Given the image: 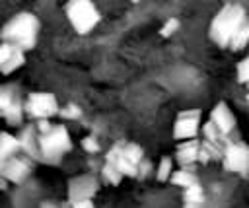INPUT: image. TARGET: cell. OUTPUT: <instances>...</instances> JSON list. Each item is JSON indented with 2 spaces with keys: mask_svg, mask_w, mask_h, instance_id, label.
<instances>
[{
  "mask_svg": "<svg viewBox=\"0 0 249 208\" xmlns=\"http://www.w3.org/2000/svg\"><path fill=\"white\" fill-rule=\"evenodd\" d=\"M35 128H37L41 161L49 165H58L62 157L68 152H72V138L68 128L62 122H51L49 119L35 121Z\"/></svg>",
  "mask_w": 249,
  "mask_h": 208,
  "instance_id": "6da1fadb",
  "label": "cell"
},
{
  "mask_svg": "<svg viewBox=\"0 0 249 208\" xmlns=\"http://www.w3.org/2000/svg\"><path fill=\"white\" fill-rule=\"evenodd\" d=\"M41 31V21L31 12H18L14 14L2 27H0V41H6L14 47L23 49L25 52L35 49Z\"/></svg>",
  "mask_w": 249,
  "mask_h": 208,
  "instance_id": "7a4b0ae2",
  "label": "cell"
},
{
  "mask_svg": "<svg viewBox=\"0 0 249 208\" xmlns=\"http://www.w3.org/2000/svg\"><path fill=\"white\" fill-rule=\"evenodd\" d=\"M245 17H247V14H245L243 6H239V4H226V6H222L218 10V14L210 21L208 37L220 49H228L231 35L235 33V29L241 25V21Z\"/></svg>",
  "mask_w": 249,
  "mask_h": 208,
  "instance_id": "3957f363",
  "label": "cell"
},
{
  "mask_svg": "<svg viewBox=\"0 0 249 208\" xmlns=\"http://www.w3.org/2000/svg\"><path fill=\"white\" fill-rule=\"evenodd\" d=\"M144 159V148L136 142H115L105 154V161L113 163L124 177H136L138 163Z\"/></svg>",
  "mask_w": 249,
  "mask_h": 208,
  "instance_id": "277c9868",
  "label": "cell"
},
{
  "mask_svg": "<svg viewBox=\"0 0 249 208\" xmlns=\"http://www.w3.org/2000/svg\"><path fill=\"white\" fill-rule=\"evenodd\" d=\"M64 14L74 31L80 35H88L89 31H93L101 19L99 8L91 0H68L64 6Z\"/></svg>",
  "mask_w": 249,
  "mask_h": 208,
  "instance_id": "5b68a950",
  "label": "cell"
},
{
  "mask_svg": "<svg viewBox=\"0 0 249 208\" xmlns=\"http://www.w3.org/2000/svg\"><path fill=\"white\" fill-rule=\"evenodd\" d=\"M0 117L10 124V126H21L25 119L23 111V99L19 95V86L10 82V84H0Z\"/></svg>",
  "mask_w": 249,
  "mask_h": 208,
  "instance_id": "8992f818",
  "label": "cell"
},
{
  "mask_svg": "<svg viewBox=\"0 0 249 208\" xmlns=\"http://www.w3.org/2000/svg\"><path fill=\"white\" fill-rule=\"evenodd\" d=\"M58 109H60L58 99L51 91H31L23 101L25 117H29L33 121L53 119L54 115H58Z\"/></svg>",
  "mask_w": 249,
  "mask_h": 208,
  "instance_id": "52a82bcc",
  "label": "cell"
},
{
  "mask_svg": "<svg viewBox=\"0 0 249 208\" xmlns=\"http://www.w3.org/2000/svg\"><path fill=\"white\" fill-rule=\"evenodd\" d=\"M222 165L230 173L247 175L249 173V146L245 142H231L228 140L222 150Z\"/></svg>",
  "mask_w": 249,
  "mask_h": 208,
  "instance_id": "ba28073f",
  "label": "cell"
},
{
  "mask_svg": "<svg viewBox=\"0 0 249 208\" xmlns=\"http://www.w3.org/2000/svg\"><path fill=\"white\" fill-rule=\"evenodd\" d=\"M33 171V159L23 156L21 152L8 157L6 161H0V175L14 185H21L27 181V177Z\"/></svg>",
  "mask_w": 249,
  "mask_h": 208,
  "instance_id": "9c48e42d",
  "label": "cell"
},
{
  "mask_svg": "<svg viewBox=\"0 0 249 208\" xmlns=\"http://www.w3.org/2000/svg\"><path fill=\"white\" fill-rule=\"evenodd\" d=\"M200 109H185L177 115L173 124V138L175 140H189L196 138L200 130Z\"/></svg>",
  "mask_w": 249,
  "mask_h": 208,
  "instance_id": "30bf717a",
  "label": "cell"
},
{
  "mask_svg": "<svg viewBox=\"0 0 249 208\" xmlns=\"http://www.w3.org/2000/svg\"><path fill=\"white\" fill-rule=\"evenodd\" d=\"M97 189H99V181H97V177H93L89 173L72 177L68 181V202L66 204H72V202L84 200V198H93Z\"/></svg>",
  "mask_w": 249,
  "mask_h": 208,
  "instance_id": "8fae6325",
  "label": "cell"
},
{
  "mask_svg": "<svg viewBox=\"0 0 249 208\" xmlns=\"http://www.w3.org/2000/svg\"><path fill=\"white\" fill-rule=\"evenodd\" d=\"M19 140L21 154L27 156L33 161H41V152H39V140H37V128L35 124H21L19 134H16Z\"/></svg>",
  "mask_w": 249,
  "mask_h": 208,
  "instance_id": "7c38bea8",
  "label": "cell"
},
{
  "mask_svg": "<svg viewBox=\"0 0 249 208\" xmlns=\"http://www.w3.org/2000/svg\"><path fill=\"white\" fill-rule=\"evenodd\" d=\"M210 121H212L214 126H216L222 134H226V136H230L231 130L235 128V117H233V113L230 111V107H228L224 101H220V103L212 109Z\"/></svg>",
  "mask_w": 249,
  "mask_h": 208,
  "instance_id": "4fadbf2b",
  "label": "cell"
},
{
  "mask_svg": "<svg viewBox=\"0 0 249 208\" xmlns=\"http://www.w3.org/2000/svg\"><path fill=\"white\" fill-rule=\"evenodd\" d=\"M198 148H200V140L198 138L181 140V144L177 146V152H175L177 163L181 167H193L198 161Z\"/></svg>",
  "mask_w": 249,
  "mask_h": 208,
  "instance_id": "5bb4252c",
  "label": "cell"
},
{
  "mask_svg": "<svg viewBox=\"0 0 249 208\" xmlns=\"http://www.w3.org/2000/svg\"><path fill=\"white\" fill-rule=\"evenodd\" d=\"M19 152H21V148H19L18 136L12 134V132L0 130V161H6L8 157H12Z\"/></svg>",
  "mask_w": 249,
  "mask_h": 208,
  "instance_id": "9a60e30c",
  "label": "cell"
},
{
  "mask_svg": "<svg viewBox=\"0 0 249 208\" xmlns=\"http://www.w3.org/2000/svg\"><path fill=\"white\" fill-rule=\"evenodd\" d=\"M167 181L171 185H177V187L185 189V187H189L193 183H198V177H196V173H195L193 167H179V169H173L171 171V175H169Z\"/></svg>",
  "mask_w": 249,
  "mask_h": 208,
  "instance_id": "2e32d148",
  "label": "cell"
},
{
  "mask_svg": "<svg viewBox=\"0 0 249 208\" xmlns=\"http://www.w3.org/2000/svg\"><path fill=\"white\" fill-rule=\"evenodd\" d=\"M204 200H206V194H204V189L200 183H193L183 189V204L185 206H191V208L202 206Z\"/></svg>",
  "mask_w": 249,
  "mask_h": 208,
  "instance_id": "e0dca14e",
  "label": "cell"
},
{
  "mask_svg": "<svg viewBox=\"0 0 249 208\" xmlns=\"http://www.w3.org/2000/svg\"><path fill=\"white\" fill-rule=\"evenodd\" d=\"M23 64H25V51L19 49V47H16V49L12 51V54L6 58V62L0 66V74L10 76V74H14L16 70H19Z\"/></svg>",
  "mask_w": 249,
  "mask_h": 208,
  "instance_id": "ac0fdd59",
  "label": "cell"
},
{
  "mask_svg": "<svg viewBox=\"0 0 249 208\" xmlns=\"http://www.w3.org/2000/svg\"><path fill=\"white\" fill-rule=\"evenodd\" d=\"M247 45H249V17H245V19L241 21V25L235 29V33H233L231 39H230L228 49H231V51H241V49H245Z\"/></svg>",
  "mask_w": 249,
  "mask_h": 208,
  "instance_id": "d6986e66",
  "label": "cell"
},
{
  "mask_svg": "<svg viewBox=\"0 0 249 208\" xmlns=\"http://www.w3.org/2000/svg\"><path fill=\"white\" fill-rule=\"evenodd\" d=\"M101 177H103V181L107 183V185H119L121 181H123V173L113 165V163H109V161H105V165L101 167Z\"/></svg>",
  "mask_w": 249,
  "mask_h": 208,
  "instance_id": "ffe728a7",
  "label": "cell"
},
{
  "mask_svg": "<svg viewBox=\"0 0 249 208\" xmlns=\"http://www.w3.org/2000/svg\"><path fill=\"white\" fill-rule=\"evenodd\" d=\"M171 171H173V159H171L169 156H163V157L160 159L158 167H156V179H158L160 183H165V181L169 179Z\"/></svg>",
  "mask_w": 249,
  "mask_h": 208,
  "instance_id": "44dd1931",
  "label": "cell"
},
{
  "mask_svg": "<svg viewBox=\"0 0 249 208\" xmlns=\"http://www.w3.org/2000/svg\"><path fill=\"white\" fill-rule=\"evenodd\" d=\"M235 74H237V82L239 84H245L249 87V54L237 62V68H235Z\"/></svg>",
  "mask_w": 249,
  "mask_h": 208,
  "instance_id": "7402d4cb",
  "label": "cell"
},
{
  "mask_svg": "<svg viewBox=\"0 0 249 208\" xmlns=\"http://www.w3.org/2000/svg\"><path fill=\"white\" fill-rule=\"evenodd\" d=\"M58 115H60L64 121H76V119H80V117H82V111H80V107H78V105L68 103V105H64L62 109H58Z\"/></svg>",
  "mask_w": 249,
  "mask_h": 208,
  "instance_id": "603a6c76",
  "label": "cell"
},
{
  "mask_svg": "<svg viewBox=\"0 0 249 208\" xmlns=\"http://www.w3.org/2000/svg\"><path fill=\"white\" fill-rule=\"evenodd\" d=\"M177 29H179V19L171 17V19H167V21L163 23V27L160 29V35H161V37H171Z\"/></svg>",
  "mask_w": 249,
  "mask_h": 208,
  "instance_id": "cb8c5ba5",
  "label": "cell"
},
{
  "mask_svg": "<svg viewBox=\"0 0 249 208\" xmlns=\"http://www.w3.org/2000/svg\"><path fill=\"white\" fill-rule=\"evenodd\" d=\"M82 148L88 152V154H97L99 152V142L93 138V136H86L82 140Z\"/></svg>",
  "mask_w": 249,
  "mask_h": 208,
  "instance_id": "d4e9b609",
  "label": "cell"
},
{
  "mask_svg": "<svg viewBox=\"0 0 249 208\" xmlns=\"http://www.w3.org/2000/svg\"><path fill=\"white\" fill-rule=\"evenodd\" d=\"M16 47L14 45H10V43H6V41H2L0 43V66L6 62V58L12 54V51H14Z\"/></svg>",
  "mask_w": 249,
  "mask_h": 208,
  "instance_id": "484cf974",
  "label": "cell"
},
{
  "mask_svg": "<svg viewBox=\"0 0 249 208\" xmlns=\"http://www.w3.org/2000/svg\"><path fill=\"white\" fill-rule=\"evenodd\" d=\"M68 206H74V208H91L93 206V200L91 198H84V200H76V202H72Z\"/></svg>",
  "mask_w": 249,
  "mask_h": 208,
  "instance_id": "4316f807",
  "label": "cell"
},
{
  "mask_svg": "<svg viewBox=\"0 0 249 208\" xmlns=\"http://www.w3.org/2000/svg\"><path fill=\"white\" fill-rule=\"evenodd\" d=\"M6 189H8V181L0 175V191H6Z\"/></svg>",
  "mask_w": 249,
  "mask_h": 208,
  "instance_id": "83f0119b",
  "label": "cell"
},
{
  "mask_svg": "<svg viewBox=\"0 0 249 208\" xmlns=\"http://www.w3.org/2000/svg\"><path fill=\"white\" fill-rule=\"evenodd\" d=\"M247 103H249V91H247Z\"/></svg>",
  "mask_w": 249,
  "mask_h": 208,
  "instance_id": "f1b7e54d",
  "label": "cell"
},
{
  "mask_svg": "<svg viewBox=\"0 0 249 208\" xmlns=\"http://www.w3.org/2000/svg\"><path fill=\"white\" fill-rule=\"evenodd\" d=\"M130 2H138V0H130Z\"/></svg>",
  "mask_w": 249,
  "mask_h": 208,
  "instance_id": "f546056e",
  "label": "cell"
}]
</instances>
